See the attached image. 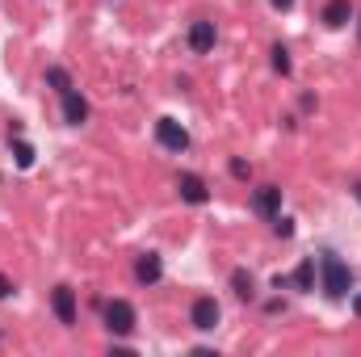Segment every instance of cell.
I'll use <instances>...</instances> for the list:
<instances>
[{"label":"cell","mask_w":361,"mask_h":357,"mask_svg":"<svg viewBox=\"0 0 361 357\" xmlns=\"http://www.w3.org/2000/svg\"><path fill=\"white\" fill-rule=\"evenodd\" d=\"M248 206H252V214H261V219L273 223L281 214V185H257L252 198H248Z\"/></svg>","instance_id":"cell-6"},{"label":"cell","mask_w":361,"mask_h":357,"mask_svg":"<svg viewBox=\"0 0 361 357\" xmlns=\"http://www.w3.org/2000/svg\"><path fill=\"white\" fill-rule=\"evenodd\" d=\"M0 337H4V332H0Z\"/></svg>","instance_id":"cell-23"},{"label":"cell","mask_w":361,"mask_h":357,"mask_svg":"<svg viewBox=\"0 0 361 357\" xmlns=\"http://www.w3.org/2000/svg\"><path fill=\"white\" fill-rule=\"evenodd\" d=\"M319 290L332 298V303H341V298H349L353 294V269L345 265L336 253H319Z\"/></svg>","instance_id":"cell-1"},{"label":"cell","mask_w":361,"mask_h":357,"mask_svg":"<svg viewBox=\"0 0 361 357\" xmlns=\"http://www.w3.org/2000/svg\"><path fill=\"white\" fill-rule=\"evenodd\" d=\"M8 143H13V156H17V169H34V147L21 139V135H8Z\"/></svg>","instance_id":"cell-15"},{"label":"cell","mask_w":361,"mask_h":357,"mask_svg":"<svg viewBox=\"0 0 361 357\" xmlns=\"http://www.w3.org/2000/svg\"><path fill=\"white\" fill-rule=\"evenodd\" d=\"M357 30H361V25H357Z\"/></svg>","instance_id":"cell-24"},{"label":"cell","mask_w":361,"mask_h":357,"mask_svg":"<svg viewBox=\"0 0 361 357\" xmlns=\"http://www.w3.org/2000/svg\"><path fill=\"white\" fill-rule=\"evenodd\" d=\"M177 198L189 202V206H206V202H210V189H206V181L197 177V173H180L177 177Z\"/></svg>","instance_id":"cell-8"},{"label":"cell","mask_w":361,"mask_h":357,"mask_svg":"<svg viewBox=\"0 0 361 357\" xmlns=\"http://www.w3.org/2000/svg\"><path fill=\"white\" fill-rule=\"evenodd\" d=\"M156 143H160V147H164V152H189V131H185V126H180L177 118H160V122H156Z\"/></svg>","instance_id":"cell-5"},{"label":"cell","mask_w":361,"mask_h":357,"mask_svg":"<svg viewBox=\"0 0 361 357\" xmlns=\"http://www.w3.org/2000/svg\"><path fill=\"white\" fill-rule=\"evenodd\" d=\"M349 189H353V198H357V206H361V181H353Z\"/></svg>","instance_id":"cell-21"},{"label":"cell","mask_w":361,"mask_h":357,"mask_svg":"<svg viewBox=\"0 0 361 357\" xmlns=\"http://www.w3.org/2000/svg\"><path fill=\"white\" fill-rule=\"evenodd\" d=\"M273 8H277V13H286V8H294V0H269Z\"/></svg>","instance_id":"cell-20"},{"label":"cell","mask_w":361,"mask_h":357,"mask_svg":"<svg viewBox=\"0 0 361 357\" xmlns=\"http://www.w3.org/2000/svg\"><path fill=\"white\" fill-rule=\"evenodd\" d=\"M101 324H105L109 337H130L139 315H135V307L126 298H109V303H101Z\"/></svg>","instance_id":"cell-2"},{"label":"cell","mask_w":361,"mask_h":357,"mask_svg":"<svg viewBox=\"0 0 361 357\" xmlns=\"http://www.w3.org/2000/svg\"><path fill=\"white\" fill-rule=\"evenodd\" d=\"M315 273H319L315 257H302V261H298V269L290 273V286H294V290H302V294H311V290H315Z\"/></svg>","instance_id":"cell-12"},{"label":"cell","mask_w":361,"mask_h":357,"mask_svg":"<svg viewBox=\"0 0 361 357\" xmlns=\"http://www.w3.org/2000/svg\"><path fill=\"white\" fill-rule=\"evenodd\" d=\"M160 277H164L160 253H139V257H135V282H139V286H156Z\"/></svg>","instance_id":"cell-9"},{"label":"cell","mask_w":361,"mask_h":357,"mask_svg":"<svg viewBox=\"0 0 361 357\" xmlns=\"http://www.w3.org/2000/svg\"><path fill=\"white\" fill-rule=\"evenodd\" d=\"M13 294H17V286H13V277H4V273H0V298H13Z\"/></svg>","instance_id":"cell-19"},{"label":"cell","mask_w":361,"mask_h":357,"mask_svg":"<svg viewBox=\"0 0 361 357\" xmlns=\"http://www.w3.org/2000/svg\"><path fill=\"white\" fill-rule=\"evenodd\" d=\"M231 294H235V298H244V303H248V298H257V277H252L248 269H231Z\"/></svg>","instance_id":"cell-13"},{"label":"cell","mask_w":361,"mask_h":357,"mask_svg":"<svg viewBox=\"0 0 361 357\" xmlns=\"http://www.w3.org/2000/svg\"><path fill=\"white\" fill-rule=\"evenodd\" d=\"M219 320H223V307H219L214 294H197V298L189 303V324H193L197 332H214Z\"/></svg>","instance_id":"cell-3"},{"label":"cell","mask_w":361,"mask_h":357,"mask_svg":"<svg viewBox=\"0 0 361 357\" xmlns=\"http://www.w3.org/2000/svg\"><path fill=\"white\" fill-rule=\"evenodd\" d=\"M63 122H68V126H85V122H89V101L76 89L63 92Z\"/></svg>","instance_id":"cell-11"},{"label":"cell","mask_w":361,"mask_h":357,"mask_svg":"<svg viewBox=\"0 0 361 357\" xmlns=\"http://www.w3.org/2000/svg\"><path fill=\"white\" fill-rule=\"evenodd\" d=\"M51 311H55V320H59L63 328H76V320H80L76 290H72V286H55V290H51Z\"/></svg>","instance_id":"cell-4"},{"label":"cell","mask_w":361,"mask_h":357,"mask_svg":"<svg viewBox=\"0 0 361 357\" xmlns=\"http://www.w3.org/2000/svg\"><path fill=\"white\" fill-rule=\"evenodd\" d=\"M319 21H324L328 30H345V25L353 21V4H349V0H328L324 13H319Z\"/></svg>","instance_id":"cell-10"},{"label":"cell","mask_w":361,"mask_h":357,"mask_svg":"<svg viewBox=\"0 0 361 357\" xmlns=\"http://www.w3.org/2000/svg\"><path fill=\"white\" fill-rule=\"evenodd\" d=\"M269 63H273V72H277V76H290V72H294V63H290V51H286L281 42H273V47H269Z\"/></svg>","instance_id":"cell-14"},{"label":"cell","mask_w":361,"mask_h":357,"mask_svg":"<svg viewBox=\"0 0 361 357\" xmlns=\"http://www.w3.org/2000/svg\"><path fill=\"white\" fill-rule=\"evenodd\" d=\"M227 173H231L235 181H248V177H252V164H248V160H240V156H231V164H227Z\"/></svg>","instance_id":"cell-17"},{"label":"cell","mask_w":361,"mask_h":357,"mask_svg":"<svg viewBox=\"0 0 361 357\" xmlns=\"http://www.w3.org/2000/svg\"><path fill=\"white\" fill-rule=\"evenodd\" d=\"M185 42H189V51H193V55H210V51H214V42H219V30H214V21L197 17V21L189 25Z\"/></svg>","instance_id":"cell-7"},{"label":"cell","mask_w":361,"mask_h":357,"mask_svg":"<svg viewBox=\"0 0 361 357\" xmlns=\"http://www.w3.org/2000/svg\"><path fill=\"white\" fill-rule=\"evenodd\" d=\"M273 236L290 240V236H294V219H281V214H277V219H273Z\"/></svg>","instance_id":"cell-18"},{"label":"cell","mask_w":361,"mask_h":357,"mask_svg":"<svg viewBox=\"0 0 361 357\" xmlns=\"http://www.w3.org/2000/svg\"><path fill=\"white\" fill-rule=\"evenodd\" d=\"M353 311H357V315H361V294H357V298H353Z\"/></svg>","instance_id":"cell-22"},{"label":"cell","mask_w":361,"mask_h":357,"mask_svg":"<svg viewBox=\"0 0 361 357\" xmlns=\"http://www.w3.org/2000/svg\"><path fill=\"white\" fill-rule=\"evenodd\" d=\"M47 85H51V89L59 92V97H63L68 89H76V85H72V76H68L63 68H47Z\"/></svg>","instance_id":"cell-16"}]
</instances>
